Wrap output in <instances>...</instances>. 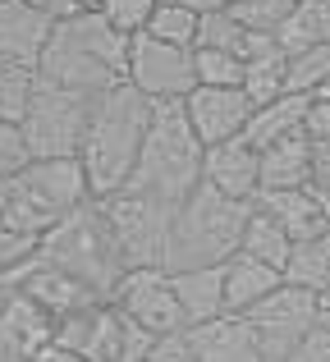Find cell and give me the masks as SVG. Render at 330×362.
Listing matches in <instances>:
<instances>
[{"label":"cell","instance_id":"74e56055","mask_svg":"<svg viewBox=\"0 0 330 362\" xmlns=\"http://www.w3.org/2000/svg\"><path fill=\"white\" fill-rule=\"evenodd\" d=\"M285 362H330V326H326V321L317 330H307V335L289 349Z\"/></svg>","mask_w":330,"mask_h":362},{"label":"cell","instance_id":"83f0119b","mask_svg":"<svg viewBox=\"0 0 330 362\" xmlns=\"http://www.w3.org/2000/svg\"><path fill=\"white\" fill-rule=\"evenodd\" d=\"M330 78V42L322 46H303V51H289V69H285V92H322Z\"/></svg>","mask_w":330,"mask_h":362},{"label":"cell","instance_id":"277c9868","mask_svg":"<svg viewBox=\"0 0 330 362\" xmlns=\"http://www.w3.org/2000/svg\"><path fill=\"white\" fill-rule=\"evenodd\" d=\"M252 202L220 197L216 188L197 184L170 216L165 234V271H188V266H220L225 257L239 252V234L248 221Z\"/></svg>","mask_w":330,"mask_h":362},{"label":"cell","instance_id":"484cf974","mask_svg":"<svg viewBox=\"0 0 330 362\" xmlns=\"http://www.w3.org/2000/svg\"><path fill=\"white\" fill-rule=\"evenodd\" d=\"M285 284H294V289H307L322 298L326 284H330V234H317V239H303L294 243V252H289L285 262Z\"/></svg>","mask_w":330,"mask_h":362},{"label":"cell","instance_id":"4316f807","mask_svg":"<svg viewBox=\"0 0 330 362\" xmlns=\"http://www.w3.org/2000/svg\"><path fill=\"white\" fill-rule=\"evenodd\" d=\"M143 33L156 37V42L193 51V42H197V9L179 5V0H156L152 14H147V23H143Z\"/></svg>","mask_w":330,"mask_h":362},{"label":"cell","instance_id":"f546056e","mask_svg":"<svg viewBox=\"0 0 330 362\" xmlns=\"http://www.w3.org/2000/svg\"><path fill=\"white\" fill-rule=\"evenodd\" d=\"M252 28L239 23V18L230 14V9H206V14H197V42L193 46H211V51H243V42H248Z\"/></svg>","mask_w":330,"mask_h":362},{"label":"cell","instance_id":"836d02e7","mask_svg":"<svg viewBox=\"0 0 330 362\" xmlns=\"http://www.w3.org/2000/svg\"><path fill=\"white\" fill-rule=\"evenodd\" d=\"M37 243L33 234H18V230H0V284H9L28 262L37 257Z\"/></svg>","mask_w":330,"mask_h":362},{"label":"cell","instance_id":"7402d4cb","mask_svg":"<svg viewBox=\"0 0 330 362\" xmlns=\"http://www.w3.org/2000/svg\"><path fill=\"white\" fill-rule=\"evenodd\" d=\"M303 110H307V97L303 92H280L276 101L257 106L248 115V129H243V142L248 147H271V142H285L294 133H303Z\"/></svg>","mask_w":330,"mask_h":362},{"label":"cell","instance_id":"b9f144b4","mask_svg":"<svg viewBox=\"0 0 330 362\" xmlns=\"http://www.w3.org/2000/svg\"><path fill=\"white\" fill-rule=\"evenodd\" d=\"M312 193H317V206H322V225H326V234H330V188H317L312 184Z\"/></svg>","mask_w":330,"mask_h":362},{"label":"cell","instance_id":"4fadbf2b","mask_svg":"<svg viewBox=\"0 0 330 362\" xmlns=\"http://www.w3.org/2000/svg\"><path fill=\"white\" fill-rule=\"evenodd\" d=\"M9 289L28 293V298L46 312V317H64V312L88 308V303H106V298H97V293H92L78 275H69L64 266L46 262V257H33V262H28L23 271L9 280Z\"/></svg>","mask_w":330,"mask_h":362},{"label":"cell","instance_id":"cb8c5ba5","mask_svg":"<svg viewBox=\"0 0 330 362\" xmlns=\"http://www.w3.org/2000/svg\"><path fill=\"white\" fill-rule=\"evenodd\" d=\"M280 51H303V46H322L330 42V0H298L289 9V18L276 28Z\"/></svg>","mask_w":330,"mask_h":362},{"label":"cell","instance_id":"d6a6232c","mask_svg":"<svg viewBox=\"0 0 330 362\" xmlns=\"http://www.w3.org/2000/svg\"><path fill=\"white\" fill-rule=\"evenodd\" d=\"M152 5H156V0H92V9H97V14L106 18L115 33H124V37L143 33V23H147V14H152Z\"/></svg>","mask_w":330,"mask_h":362},{"label":"cell","instance_id":"5b68a950","mask_svg":"<svg viewBox=\"0 0 330 362\" xmlns=\"http://www.w3.org/2000/svg\"><path fill=\"white\" fill-rule=\"evenodd\" d=\"M88 175H83L78 156H37L28 160L18 175H9V197L0 230H18L42 239L51 225H60L69 211L88 206Z\"/></svg>","mask_w":330,"mask_h":362},{"label":"cell","instance_id":"ee69618b","mask_svg":"<svg viewBox=\"0 0 330 362\" xmlns=\"http://www.w3.org/2000/svg\"><path fill=\"white\" fill-rule=\"evenodd\" d=\"M322 312L330 317V284H326V293H322Z\"/></svg>","mask_w":330,"mask_h":362},{"label":"cell","instance_id":"4dcf8cb0","mask_svg":"<svg viewBox=\"0 0 330 362\" xmlns=\"http://www.w3.org/2000/svg\"><path fill=\"white\" fill-rule=\"evenodd\" d=\"M193 78L202 83V88H239L243 83V60L234 51L193 46Z\"/></svg>","mask_w":330,"mask_h":362},{"label":"cell","instance_id":"d590c367","mask_svg":"<svg viewBox=\"0 0 330 362\" xmlns=\"http://www.w3.org/2000/svg\"><path fill=\"white\" fill-rule=\"evenodd\" d=\"M303 133L312 142H330V92H312L303 110Z\"/></svg>","mask_w":330,"mask_h":362},{"label":"cell","instance_id":"7dc6e473","mask_svg":"<svg viewBox=\"0 0 330 362\" xmlns=\"http://www.w3.org/2000/svg\"><path fill=\"white\" fill-rule=\"evenodd\" d=\"M83 5H92V0H83Z\"/></svg>","mask_w":330,"mask_h":362},{"label":"cell","instance_id":"8992f818","mask_svg":"<svg viewBox=\"0 0 330 362\" xmlns=\"http://www.w3.org/2000/svg\"><path fill=\"white\" fill-rule=\"evenodd\" d=\"M37 257H46V262L64 266L69 275H78L97 298H106L110 284L129 271L115 239H110V230H106V221H101L97 202L78 206V211H69L60 225H51V230L42 234V243H37Z\"/></svg>","mask_w":330,"mask_h":362},{"label":"cell","instance_id":"d6986e66","mask_svg":"<svg viewBox=\"0 0 330 362\" xmlns=\"http://www.w3.org/2000/svg\"><path fill=\"white\" fill-rule=\"evenodd\" d=\"M257 179H261V193H266V188L312 184V138H307V133H294V138H285V142L261 147L257 151Z\"/></svg>","mask_w":330,"mask_h":362},{"label":"cell","instance_id":"681fc988","mask_svg":"<svg viewBox=\"0 0 330 362\" xmlns=\"http://www.w3.org/2000/svg\"><path fill=\"white\" fill-rule=\"evenodd\" d=\"M0 5H5V0H0Z\"/></svg>","mask_w":330,"mask_h":362},{"label":"cell","instance_id":"7a4b0ae2","mask_svg":"<svg viewBox=\"0 0 330 362\" xmlns=\"http://www.w3.org/2000/svg\"><path fill=\"white\" fill-rule=\"evenodd\" d=\"M124 64H129V37L115 33L88 5L51 28V37L42 46V60H37V78L83 92V97H97V92L124 83Z\"/></svg>","mask_w":330,"mask_h":362},{"label":"cell","instance_id":"f907efd6","mask_svg":"<svg viewBox=\"0 0 330 362\" xmlns=\"http://www.w3.org/2000/svg\"><path fill=\"white\" fill-rule=\"evenodd\" d=\"M266 362H271V358H266Z\"/></svg>","mask_w":330,"mask_h":362},{"label":"cell","instance_id":"8fae6325","mask_svg":"<svg viewBox=\"0 0 330 362\" xmlns=\"http://www.w3.org/2000/svg\"><path fill=\"white\" fill-rule=\"evenodd\" d=\"M124 83L134 92H143L147 101H184L197 88L193 78V51L184 46L156 42L147 33L129 37V64H124Z\"/></svg>","mask_w":330,"mask_h":362},{"label":"cell","instance_id":"603a6c76","mask_svg":"<svg viewBox=\"0 0 330 362\" xmlns=\"http://www.w3.org/2000/svg\"><path fill=\"white\" fill-rule=\"evenodd\" d=\"M239 252H248V257H257V262L285 271L289 252H294V239L280 230L276 216H266L257 202H252V206H248V221H243V234H239Z\"/></svg>","mask_w":330,"mask_h":362},{"label":"cell","instance_id":"1f68e13d","mask_svg":"<svg viewBox=\"0 0 330 362\" xmlns=\"http://www.w3.org/2000/svg\"><path fill=\"white\" fill-rule=\"evenodd\" d=\"M298 0H234L230 14L239 18V23L257 28V33H276L280 23L289 18V9H294Z\"/></svg>","mask_w":330,"mask_h":362},{"label":"cell","instance_id":"7c38bea8","mask_svg":"<svg viewBox=\"0 0 330 362\" xmlns=\"http://www.w3.org/2000/svg\"><path fill=\"white\" fill-rule=\"evenodd\" d=\"M179 106H184V119H188V129H193V138L202 142V147L243 138L248 115H252V101L243 97L239 88H202V83H197Z\"/></svg>","mask_w":330,"mask_h":362},{"label":"cell","instance_id":"9a60e30c","mask_svg":"<svg viewBox=\"0 0 330 362\" xmlns=\"http://www.w3.org/2000/svg\"><path fill=\"white\" fill-rule=\"evenodd\" d=\"M197 184L216 188L220 197H234V202H252L261 193L257 179V147H248L243 138L216 142V147H202V179Z\"/></svg>","mask_w":330,"mask_h":362},{"label":"cell","instance_id":"e0dca14e","mask_svg":"<svg viewBox=\"0 0 330 362\" xmlns=\"http://www.w3.org/2000/svg\"><path fill=\"white\" fill-rule=\"evenodd\" d=\"M51 28H55L51 18L28 9L23 0H5V5H0V60H18V64H33L37 69Z\"/></svg>","mask_w":330,"mask_h":362},{"label":"cell","instance_id":"c3c4849f","mask_svg":"<svg viewBox=\"0 0 330 362\" xmlns=\"http://www.w3.org/2000/svg\"><path fill=\"white\" fill-rule=\"evenodd\" d=\"M326 326H330V317H326Z\"/></svg>","mask_w":330,"mask_h":362},{"label":"cell","instance_id":"f35d334b","mask_svg":"<svg viewBox=\"0 0 330 362\" xmlns=\"http://www.w3.org/2000/svg\"><path fill=\"white\" fill-rule=\"evenodd\" d=\"M28 9H37L42 18H51V23H60V18H69V14H78V9H88L83 0H23Z\"/></svg>","mask_w":330,"mask_h":362},{"label":"cell","instance_id":"44dd1931","mask_svg":"<svg viewBox=\"0 0 330 362\" xmlns=\"http://www.w3.org/2000/svg\"><path fill=\"white\" fill-rule=\"evenodd\" d=\"M175 280V298L184 312V326L211 321L225 312V293H220V266H188V271H170Z\"/></svg>","mask_w":330,"mask_h":362},{"label":"cell","instance_id":"30bf717a","mask_svg":"<svg viewBox=\"0 0 330 362\" xmlns=\"http://www.w3.org/2000/svg\"><path fill=\"white\" fill-rule=\"evenodd\" d=\"M106 303L147 335H179L184 330V312H179L175 280H170L165 266H129L110 284Z\"/></svg>","mask_w":330,"mask_h":362},{"label":"cell","instance_id":"ab89813d","mask_svg":"<svg viewBox=\"0 0 330 362\" xmlns=\"http://www.w3.org/2000/svg\"><path fill=\"white\" fill-rule=\"evenodd\" d=\"M312 184L330 188V142H312Z\"/></svg>","mask_w":330,"mask_h":362},{"label":"cell","instance_id":"e575fe53","mask_svg":"<svg viewBox=\"0 0 330 362\" xmlns=\"http://www.w3.org/2000/svg\"><path fill=\"white\" fill-rule=\"evenodd\" d=\"M28 165V147H23V133H18V124H5L0 119V179L18 175V170Z\"/></svg>","mask_w":330,"mask_h":362},{"label":"cell","instance_id":"5bb4252c","mask_svg":"<svg viewBox=\"0 0 330 362\" xmlns=\"http://www.w3.org/2000/svg\"><path fill=\"white\" fill-rule=\"evenodd\" d=\"M184 339H188L197 362H266L243 312H220L211 321L184 326Z\"/></svg>","mask_w":330,"mask_h":362},{"label":"cell","instance_id":"d4e9b609","mask_svg":"<svg viewBox=\"0 0 330 362\" xmlns=\"http://www.w3.org/2000/svg\"><path fill=\"white\" fill-rule=\"evenodd\" d=\"M285 69H289V55L280 51V42L243 60V83H239V92L252 101V110L266 106V101H276L280 92H285Z\"/></svg>","mask_w":330,"mask_h":362},{"label":"cell","instance_id":"bcb514c9","mask_svg":"<svg viewBox=\"0 0 330 362\" xmlns=\"http://www.w3.org/2000/svg\"><path fill=\"white\" fill-rule=\"evenodd\" d=\"M0 362H9V358H5V354H0Z\"/></svg>","mask_w":330,"mask_h":362},{"label":"cell","instance_id":"6da1fadb","mask_svg":"<svg viewBox=\"0 0 330 362\" xmlns=\"http://www.w3.org/2000/svg\"><path fill=\"white\" fill-rule=\"evenodd\" d=\"M147 119H152V101L143 92H134L129 83L97 92L88 101V124H83V142H78V165L88 175V193L110 197L115 188L129 184L134 175L138 147H143Z\"/></svg>","mask_w":330,"mask_h":362},{"label":"cell","instance_id":"3957f363","mask_svg":"<svg viewBox=\"0 0 330 362\" xmlns=\"http://www.w3.org/2000/svg\"><path fill=\"white\" fill-rule=\"evenodd\" d=\"M202 179V142L193 138L179 101H152V119H147L143 147H138L134 175L124 188L156 197L165 206H179Z\"/></svg>","mask_w":330,"mask_h":362},{"label":"cell","instance_id":"60d3db41","mask_svg":"<svg viewBox=\"0 0 330 362\" xmlns=\"http://www.w3.org/2000/svg\"><path fill=\"white\" fill-rule=\"evenodd\" d=\"M33 362H92V358L73 354V349H64V344H46V349H42V354H37Z\"/></svg>","mask_w":330,"mask_h":362},{"label":"cell","instance_id":"2e32d148","mask_svg":"<svg viewBox=\"0 0 330 362\" xmlns=\"http://www.w3.org/2000/svg\"><path fill=\"white\" fill-rule=\"evenodd\" d=\"M46 344H51V317L28 293L5 284V293H0V354L9 362H33Z\"/></svg>","mask_w":330,"mask_h":362},{"label":"cell","instance_id":"f6af8a7d","mask_svg":"<svg viewBox=\"0 0 330 362\" xmlns=\"http://www.w3.org/2000/svg\"><path fill=\"white\" fill-rule=\"evenodd\" d=\"M322 92H330V78H326V88H322Z\"/></svg>","mask_w":330,"mask_h":362},{"label":"cell","instance_id":"ffe728a7","mask_svg":"<svg viewBox=\"0 0 330 362\" xmlns=\"http://www.w3.org/2000/svg\"><path fill=\"white\" fill-rule=\"evenodd\" d=\"M285 280V275L276 271V266L257 262V257L248 252H234L220 262V293H225V312H248L257 298H266L276 284Z\"/></svg>","mask_w":330,"mask_h":362},{"label":"cell","instance_id":"9c48e42d","mask_svg":"<svg viewBox=\"0 0 330 362\" xmlns=\"http://www.w3.org/2000/svg\"><path fill=\"white\" fill-rule=\"evenodd\" d=\"M243 317H248L252 335H257V344H261V358L285 362L289 349H294L307 330H317L326 321V312H322V298H317V293L294 289V284L280 280L276 289H271L266 298H257Z\"/></svg>","mask_w":330,"mask_h":362},{"label":"cell","instance_id":"8d00e7d4","mask_svg":"<svg viewBox=\"0 0 330 362\" xmlns=\"http://www.w3.org/2000/svg\"><path fill=\"white\" fill-rule=\"evenodd\" d=\"M138 362H197V358H193V349H188L184 330H179V335H156Z\"/></svg>","mask_w":330,"mask_h":362},{"label":"cell","instance_id":"ba28073f","mask_svg":"<svg viewBox=\"0 0 330 362\" xmlns=\"http://www.w3.org/2000/svg\"><path fill=\"white\" fill-rule=\"evenodd\" d=\"M88 101L92 97H83V92H69V88H55V83L37 78L33 101H28L23 119H18L28 160H37V156H78L83 124H88Z\"/></svg>","mask_w":330,"mask_h":362},{"label":"cell","instance_id":"ac0fdd59","mask_svg":"<svg viewBox=\"0 0 330 362\" xmlns=\"http://www.w3.org/2000/svg\"><path fill=\"white\" fill-rule=\"evenodd\" d=\"M252 202H257L266 216H276L280 230H285L294 243L326 234V225H322V206H317L312 184H303V188H266V193H257Z\"/></svg>","mask_w":330,"mask_h":362},{"label":"cell","instance_id":"52a82bcc","mask_svg":"<svg viewBox=\"0 0 330 362\" xmlns=\"http://www.w3.org/2000/svg\"><path fill=\"white\" fill-rule=\"evenodd\" d=\"M97 211L106 221L124 266H161L165 262V234L175 206L138 193V188H115L110 197H97Z\"/></svg>","mask_w":330,"mask_h":362},{"label":"cell","instance_id":"7bdbcfd3","mask_svg":"<svg viewBox=\"0 0 330 362\" xmlns=\"http://www.w3.org/2000/svg\"><path fill=\"white\" fill-rule=\"evenodd\" d=\"M5 197H9V179H0V216H5Z\"/></svg>","mask_w":330,"mask_h":362},{"label":"cell","instance_id":"f1b7e54d","mask_svg":"<svg viewBox=\"0 0 330 362\" xmlns=\"http://www.w3.org/2000/svg\"><path fill=\"white\" fill-rule=\"evenodd\" d=\"M33 88H37V69L33 64H18V60H0V119L5 124H18L33 101Z\"/></svg>","mask_w":330,"mask_h":362}]
</instances>
